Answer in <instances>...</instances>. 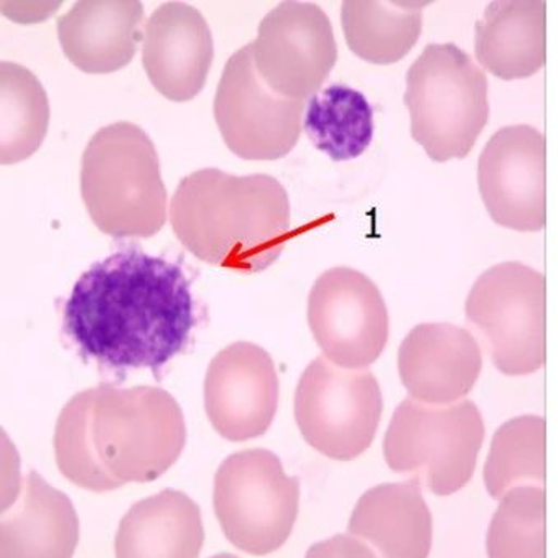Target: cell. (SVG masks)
Wrapping results in <instances>:
<instances>
[{"label": "cell", "mask_w": 558, "mask_h": 558, "mask_svg": "<svg viewBox=\"0 0 558 558\" xmlns=\"http://www.w3.org/2000/svg\"><path fill=\"white\" fill-rule=\"evenodd\" d=\"M196 325L182 267L141 250L93 264L74 283L63 330L89 360L112 369H162L189 344Z\"/></svg>", "instance_id": "obj_1"}, {"label": "cell", "mask_w": 558, "mask_h": 558, "mask_svg": "<svg viewBox=\"0 0 558 558\" xmlns=\"http://www.w3.org/2000/svg\"><path fill=\"white\" fill-rule=\"evenodd\" d=\"M169 216L196 259L234 272L269 269L293 238L289 195L269 175L193 172L180 182Z\"/></svg>", "instance_id": "obj_2"}, {"label": "cell", "mask_w": 558, "mask_h": 558, "mask_svg": "<svg viewBox=\"0 0 558 558\" xmlns=\"http://www.w3.org/2000/svg\"><path fill=\"white\" fill-rule=\"evenodd\" d=\"M82 196L112 238H151L167 221V189L154 142L131 122L99 129L82 158Z\"/></svg>", "instance_id": "obj_3"}, {"label": "cell", "mask_w": 558, "mask_h": 558, "mask_svg": "<svg viewBox=\"0 0 558 558\" xmlns=\"http://www.w3.org/2000/svg\"><path fill=\"white\" fill-rule=\"evenodd\" d=\"M89 440L99 468L121 486L151 483L179 461L189 438L182 408L160 387H93Z\"/></svg>", "instance_id": "obj_4"}, {"label": "cell", "mask_w": 558, "mask_h": 558, "mask_svg": "<svg viewBox=\"0 0 558 558\" xmlns=\"http://www.w3.org/2000/svg\"><path fill=\"white\" fill-rule=\"evenodd\" d=\"M411 132L434 162L464 158L488 124V80L466 51L430 44L408 73Z\"/></svg>", "instance_id": "obj_5"}, {"label": "cell", "mask_w": 558, "mask_h": 558, "mask_svg": "<svg viewBox=\"0 0 558 558\" xmlns=\"http://www.w3.org/2000/svg\"><path fill=\"white\" fill-rule=\"evenodd\" d=\"M485 434L474 402L434 408L405 399L387 427L384 458L397 473L424 476L435 496H451L470 483Z\"/></svg>", "instance_id": "obj_6"}, {"label": "cell", "mask_w": 558, "mask_h": 558, "mask_svg": "<svg viewBox=\"0 0 558 558\" xmlns=\"http://www.w3.org/2000/svg\"><path fill=\"white\" fill-rule=\"evenodd\" d=\"M213 505L226 538L239 550L266 557L289 541L299 518L300 483L272 451L229 454L215 476Z\"/></svg>", "instance_id": "obj_7"}, {"label": "cell", "mask_w": 558, "mask_h": 558, "mask_svg": "<svg viewBox=\"0 0 558 558\" xmlns=\"http://www.w3.org/2000/svg\"><path fill=\"white\" fill-rule=\"evenodd\" d=\"M506 376H529L545 363V277L521 263H502L477 277L464 305Z\"/></svg>", "instance_id": "obj_8"}, {"label": "cell", "mask_w": 558, "mask_h": 558, "mask_svg": "<svg viewBox=\"0 0 558 558\" xmlns=\"http://www.w3.org/2000/svg\"><path fill=\"white\" fill-rule=\"evenodd\" d=\"M383 392L369 369H348L318 356L303 371L293 414L303 440L337 461L361 457L383 417Z\"/></svg>", "instance_id": "obj_9"}, {"label": "cell", "mask_w": 558, "mask_h": 558, "mask_svg": "<svg viewBox=\"0 0 558 558\" xmlns=\"http://www.w3.org/2000/svg\"><path fill=\"white\" fill-rule=\"evenodd\" d=\"M305 101L283 98L260 80L251 44L235 51L215 96V119L229 150L244 160H279L302 134Z\"/></svg>", "instance_id": "obj_10"}, {"label": "cell", "mask_w": 558, "mask_h": 558, "mask_svg": "<svg viewBox=\"0 0 558 558\" xmlns=\"http://www.w3.org/2000/svg\"><path fill=\"white\" fill-rule=\"evenodd\" d=\"M308 325L324 356L348 369H367L389 340V313L369 277L350 267L322 274L308 295Z\"/></svg>", "instance_id": "obj_11"}, {"label": "cell", "mask_w": 558, "mask_h": 558, "mask_svg": "<svg viewBox=\"0 0 558 558\" xmlns=\"http://www.w3.org/2000/svg\"><path fill=\"white\" fill-rule=\"evenodd\" d=\"M251 50L260 80L277 95L300 101L318 93L338 60L330 19L310 2H282L272 9Z\"/></svg>", "instance_id": "obj_12"}, {"label": "cell", "mask_w": 558, "mask_h": 558, "mask_svg": "<svg viewBox=\"0 0 558 558\" xmlns=\"http://www.w3.org/2000/svg\"><path fill=\"white\" fill-rule=\"evenodd\" d=\"M279 393L272 357L250 341L219 351L206 371V415L211 427L229 441L263 437L276 417Z\"/></svg>", "instance_id": "obj_13"}, {"label": "cell", "mask_w": 558, "mask_h": 558, "mask_svg": "<svg viewBox=\"0 0 558 558\" xmlns=\"http://www.w3.org/2000/svg\"><path fill=\"white\" fill-rule=\"evenodd\" d=\"M477 185L493 221L519 232L545 226V138L531 125L496 132L477 163Z\"/></svg>", "instance_id": "obj_14"}, {"label": "cell", "mask_w": 558, "mask_h": 558, "mask_svg": "<svg viewBox=\"0 0 558 558\" xmlns=\"http://www.w3.org/2000/svg\"><path fill=\"white\" fill-rule=\"evenodd\" d=\"M397 367L411 399L447 408L463 401L476 386L483 369L482 348L457 325L422 324L402 341Z\"/></svg>", "instance_id": "obj_15"}, {"label": "cell", "mask_w": 558, "mask_h": 558, "mask_svg": "<svg viewBox=\"0 0 558 558\" xmlns=\"http://www.w3.org/2000/svg\"><path fill=\"white\" fill-rule=\"evenodd\" d=\"M215 41L198 9L167 2L144 28L142 63L154 88L170 101H192L205 88Z\"/></svg>", "instance_id": "obj_16"}, {"label": "cell", "mask_w": 558, "mask_h": 558, "mask_svg": "<svg viewBox=\"0 0 558 558\" xmlns=\"http://www.w3.org/2000/svg\"><path fill=\"white\" fill-rule=\"evenodd\" d=\"M144 5L137 0H82L57 21L68 60L89 74H109L131 63L144 40Z\"/></svg>", "instance_id": "obj_17"}, {"label": "cell", "mask_w": 558, "mask_h": 558, "mask_svg": "<svg viewBox=\"0 0 558 558\" xmlns=\"http://www.w3.org/2000/svg\"><path fill=\"white\" fill-rule=\"evenodd\" d=\"M348 532L376 548L379 558H428L434 519L421 482L384 483L364 493Z\"/></svg>", "instance_id": "obj_18"}, {"label": "cell", "mask_w": 558, "mask_h": 558, "mask_svg": "<svg viewBox=\"0 0 558 558\" xmlns=\"http://www.w3.org/2000/svg\"><path fill=\"white\" fill-rule=\"evenodd\" d=\"M202 511L185 493L166 489L135 502L116 534V558H199Z\"/></svg>", "instance_id": "obj_19"}, {"label": "cell", "mask_w": 558, "mask_h": 558, "mask_svg": "<svg viewBox=\"0 0 558 558\" xmlns=\"http://www.w3.org/2000/svg\"><path fill=\"white\" fill-rule=\"evenodd\" d=\"M0 558H73L80 519L73 502L32 471L14 512H2Z\"/></svg>", "instance_id": "obj_20"}, {"label": "cell", "mask_w": 558, "mask_h": 558, "mask_svg": "<svg viewBox=\"0 0 558 558\" xmlns=\"http://www.w3.org/2000/svg\"><path fill=\"white\" fill-rule=\"evenodd\" d=\"M545 12L542 0H501L476 24V58L485 70L511 82L545 64Z\"/></svg>", "instance_id": "obj_21"}, {"label": "cell", "mask_w": 558, "mask_h": 558, "mask_svg": "<svg viewBox=\"0 0 558 558\" xmlns=\"http://www.w3.org/2000/svg\"><path fill=\"white\" fill-rule=\"evenodd\" d=\"M425 5V2L347 0L341 8V25L348 47L367 63L401 61L421 37Z\"/></svg>", "instance_id": "obj_22"}, {"label": "cell", "mask_w": 558, "mask_h": 558, "mask_svg": "<svg viewBox=\"0 0 558 558\" xmlns=\"http://www.w3.org/2000/svg\"><path fill=\"white\" fill-rule=\"evenodd\" d=\"M303 131L333 162L354 160L373 142V106L363 93L337 83L310 98Z\"/></svg>", "instance_id": "obj_23"}, {"label": "cell", "mask_w": 558, "mask_h": 558, "mask_svg": "<svg viewBox=\"0 0 558 558\" xmlns=\"http://www.w3.org/2000/svg\"><path fill=\"white\" fill-rule=\"evenodd\" d=\"M0 162L14 166L40 147L50 122V106L37 76L27 68L9 61L0 64Z\"/></svg>", "instance_id": "obj_24"}, {"label": "cell", "mask_w": 558, "mask_h": 558, "mask_svg": "<svg viewBox=\"0 0 558 558\" xmlns=\"http://www.w3.org/2000/svg\"><path fill=\"white\" fill-rule=\"evenodd\" d=\"M483 474L493 498H501L519 482H544L545 418L519 415L502 424L493 435Z\"/></svg>", "instance_id": "obj_25"}, {"label": "cell", "mask_w": 558, "mask_h": 558, "mask_svg": "<svg viewBox=\"0 0 558 558\" xmlns=\"http://www.w3.org/2000/svg\"><path fill=\"white\" fill-rule=\"evenodd\" d=\"M544 501L537 486H515L506 493L489 525V558H545Z\"/></svg>", "instance_id": "obj_26"}, {"label": "cell", "mask_w": 558, "mask_h": 558, "mask_svg": "<svg viewBox=\"0 0 558 558\" xmlns=\"http://www.w3.org/2000/svg\"><path fill=\"white\" fill-rule=\"evenodd\" d=\"M92 404L93 389H86L64 405L54 427V458L61 474L73 485L93 493L114 492L118 485L99 468L93 453L88 428Z\"/></svg>", "instance_id": "obj_27"}, {"label": "cell", "mask_w": 558, "mask_h": 558, "mask_svg": "<svg viewBox=\"0 0 558 558\" xmlns=\"http://www.w3.org/2000/svg\"><path fill=\"white\" fill-rule=\"evenodd\" d=\"M305 558H379L373 547L351 534H338L312 545Z\"/></svg>", "instance_id": "obj_28"}, {"label": "cell", "mask_w": 558, "mask_h": 558, "mask_svg": "<svg viewBox=\"0 0 558 558\" xmlns=\"http://www.w3.org/2000/svg\"><path fill=\"white\" fill-rule=\"evenodd\" d=\"M211 558H239V557H235V555H231V554H219V555H215V557H211Z\"/></svg>", "instance_id": "obj_29"}]
</instances>
